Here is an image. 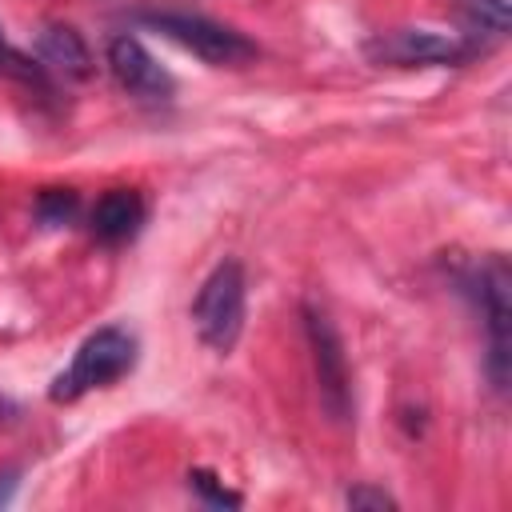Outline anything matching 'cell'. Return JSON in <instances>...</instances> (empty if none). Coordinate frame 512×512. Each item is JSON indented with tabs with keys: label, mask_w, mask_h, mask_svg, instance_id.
Returning a JSON list of instances; mask_svg holds the SVG:
<instances>
[{
	"label": "cell",
	"mask_w": 512,
	"mask_h": 512,
	"mask_svg": "<svg viewBox=\"0 0 512 512\" xmlns=\"http://www.w3.org/2000/svg\"><path fill=\"white\" fill-rule=\"evenodd\" d=\"M136 364V336L120 324H108V328H96L80 348L76 356L68 360V368L52 380L48 396L56 404H72L80 396H88L92 388H108L116 384L120 376H128Z\"/></svg>",
	"instance_id": "obj_1"
},
{
	"label": "cell",
	"mask_w": 512,
	"mask_h": 512,
	"mask_svg": "<svg viewBox=\"0 0 512 512\" xmlns=\"http://www.w3.org/2000/svg\"><path fill=\"white\" fill-rule=\"evenodd\" d=\"M244 312H248L244 268H240V260H220L204 276V284L192 300V328H196L200 344L228 356L244 332Z\"/></svg>",
	"instance_id": "obj_2"
},
{
	"label": "cell",
	"mask_w": 512,
	"mask_h": 512,
	"mask_svg": "<svg viewBox=\"0 0 512 512\" xmlns=\"http://www.w3.org/2000/svg\"><path fill=\"white\" fill-rule=\"evenodd\" d=\"M144 24L156 28L160 36H168L172 44H180L184 52L200 56L204 64H216V68H240V64H248L256 56V44L244 32L220 24V20L204 16V12L160 8V12H148Z\"/></svg>",
	"instance_id": "obj_3"
},
{
	"label": "cell",
	"mask_w": 512,
	"mask_h": 512,
	"mask_svg": "<svg viewBox=\"0 0 512 512\" xmlns=\"http://www.w3.org/2000/svg\"><path fill=\"white\" fill-rule=\"evenodd\" d=\"M508 288H512V276H508V264L500 256L476 264L468 276V292L476 296L484 328H488V376L496 388L508 384V348H512V340H508V328H512Z\"/></svg>",
	"instance_id": "obj_4"
},
{
	"label": "cell",
	"mask_w": 512,
	"mask_h": 512,
	"mask_svg": "<svg viewBox=\"0 0 512 512\" xmlns=\"http://www.w3.org/2000/svg\"><path fill=\"white\" fill-rule=\"evenodd\" d=\"M304 336H308V352H312V368H316L320 404L328 408L332 420H348V416H352L348 356H344V344H340L336 324H332L316 304H304Z\"/></svg>",
	"instance_id": "obj_5"
},
{
	"label": "cell",
	"mask_w": 512,
	"mask_h": 512,
	"mask_svg": "<svg viewBox=\"0 0 512 512\" xmlns=\"http://www.w3.org/2000/svg\"><path fill=\"white\" fill-rule=\"evenodd\" d=\"M368 56L376 64H400V68H412V64H456L468 56V44L456 40V36H444V32H432V28H396V32H384L368 44Z\"/></svg>",
	"instance_id": "obj_6"
},
{
	"label": "cell",
	"mask_w": 512,
	"mask_h": 512,
	"mask_svg": "<svg viewBox=\"0 0 512 512\" xmlns=\"http://www.w3.org/2000/svg\"><path fill=\"white\" fill-rule=\"evenodd\" d=\"M108 68L120 80L124 92H132L136 100L160 104L172 96V76L164 64H156V56L136 40V36H112L108 40Z\"/></svg>",
	"instance_id": "obj_7"
},
{
	"label": "cell",
	"mask_w": 512,
	"mask_h": 512,
	"mask_svg": "<svg viewBox=\"0 0 512 512\" xmlns=\"http://www.w3.org/2000/svg\"><path fill=\"white\" fill-rule=\"evenodd\" d=\"M140 224H144V200H140V192H132V188H112V192H104V196L96 200V208H92V232H96V240H104V244H124V240H132V236L140 232Z\"/></svg>",
	"instance_id": "obj_8"
},
{
	"label": "cell",
	"mask_w": 512,
	"mask_h": 512,
	"mask_svg": "<svg viewBox=\"0 0 512 512\" xmlns=\"http://www.w3.org/2000/svg\"><path fill=\"white\" fill-rule=\"evenodd\" d=\"M36 52H40V64H48L72 80H84L92 72V52H88L84 36L68 24H48L36 40Z\"/></svg>",
	"instance_id": "obj_9"
},
{
	"label": "cell",
	"mask_w": 512,
	"mask_h": 512,
	"mask_svg": "<svg viewBox=\"0 0 512 512\" xmlns=\"http://www.w3.org/2000/svg\"><path fill=\"white\" fill-rule=\"evenodd\" d=\"M508 16H512V4L508 0H464V44L468 52L500 40L508 32Z\"/></svg>",
	"instance_id": "obj_10"
},
{
	"label": "cell",
	"mask_w": 512,
	"mask_h": 512,
	"mask_svg": "<svg viewBox=\"0 0 512 512\" xmlns=\"http://www.w3.org/2000/svg\"><path fill=\"white\" fill-rule=\"evenodd\" d=\"M36 216L44 224H68L76 216V192L72 188H48V192H40Z\"/></svg>",
	"instance_id": "obj_11"
},
{
	"label": "cell",
	"mask_w": 512,
	"mask_h": 512,
	"mask_svg": "<svg viewBox=\"0 0 512 512\" xmlns=\"http://www.w3.org/2000/svg\"><path fill=\"white\" fill-rule=\"evenodd\" d=\"M0 72L4 76H16L24 84H44V68L36 60H28L24 52H16L8 40H4V28H0Z\"/></svg>",
	"instance_id": "obj_12"
},
{
	"label": "cell",
	"mask_w": 512,
	"mask_h": 512,
	"mask_svg": "<svg viewBox=\"0 0 512 512\" xmlns=\"http://www.w3.org/2000/svg\"><path fill=\"white\" fill-rule=\"evenodd\" d=\"M188 480H192V488H196L208 504H216V508H236V504H240V496H236V492H228V488H224L212 472H204V468H196Z\"/></svg>",
	"instance_id": "obj_13"
},
{
	"label": "cell",
	"mask_w": 512,
	"mask_h": 512,
	"mask_svg": "<svg viewBox=\"0 0 512 512\" xmlns=\"http://www.w3.org/2000/svg\"><path fill=\"white\" fill-rule=\"evenodd\" d=\"M344 500H348V508H376V512H384V508H396V500H392L384 488H368V484L352 488Z\"/></svg>",
	"instance_id": "obj_14"
},
{
	"label": "cell",
	"mask_w": 512,
	"mask_h": 512,
	"mask_svg": "<svg viewBox=\"0 0 512 512\" xmlns=\"http://www.w3.org/2000/svg\"><path fill=\"white\" fill-rule=\"evenodd\" d=\"M12 488H16V476L8 472V476H0V504H8L12 500Z\"/></svg>",
	"instance_id": "obj_15"
},
{
	"label": "cell",
	"mask_w": 512,
	"mask_h": 512,
	"mask_svg": "<svg viewBox=\"0 0 512 512\" xmlns=\"http://www.w3.org/2000/svg\"><path fill=\"white\" fill-rule=\"evenodd\" d=\"M12 416H16V404H12L8 396H0V424H8Z\"/></svg>",
	"instance_id": "obj_16"
}]
</instances>
